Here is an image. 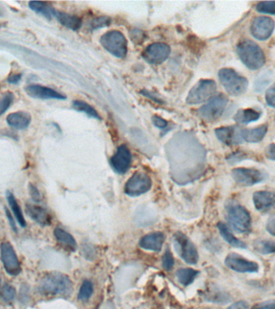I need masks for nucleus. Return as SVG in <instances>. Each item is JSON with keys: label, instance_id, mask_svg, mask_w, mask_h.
Listing matches in <instances>:
<instances>
[{"label": "nucleus", "instance_id": "obj_13", "mask_svg": "<svg viewBox=\"0 0 275 309\" xmlns=\"http://www.w3.org/2000/svg\"><path fill=\"white\" fill-rule=\"evenodd\" d=\"M274 29V22L269 17L259 16L255 18L250 26L252 36L259 40H266L270 38Z\"/></svg>", "mask_w": 275, "mask_h": 309}, {"label": "nucleus", "instance_id": "obj_5", "mask_svg": "<svg viewBox=\"0 0 275 309\" xmlns=\"http://www.w3.org/2000/svg\"><path fill=\"white\" fill-rule=\"evenodd\" d=\"M101 45L109 53L118 58H124L128 53V40L118 31H111L104 34L100 39Z\"/></svg>", "mask_w": 275, "mask_h": 309}, {"label": "nucleus", "instance_id": "obj_2", "mask_svg": "<svg viewBox=\"0 0 275 309\" xmlns=\"http://www.w3.org/2000/svg\"><path fill=\"white\" fill-rule=\"evenodd\" d=\"M237 53L242 63L249 70H259L265 64V54L255 42L243 39L237 45Z\"/></svg>", "mask_w": 275, "mask_h": 309}, {"label": "nucleus", "instance_id": "obj_16", "mask_svg": "<svg viewBox=\"0 0 275 309\" xmlns=\"http://www.w3.org/2000/svg\"><path fill=\"white\" fill-rule=\"evenodd\" d=\"M243 128L238 126H230L217 128L215 131L217 139L226 145H237L244 142L242 138Z\"/></svg>", "mask_w": 275, "mask_h": 309}, {"label": "nucleus", "instance_id": "obj_25", "mask_svg": "<svg viewBox=\"0 0 275 309\" xmlns=\"http://www.w3.org/2000/svg\"><path fill=\"white\" fill-rule=\"evenodd\" d=\"M260 116L261 113L259 111H255L253 109H245L240 110L236 113L234 120L238 123L248 124L259 120Z\"/></svg>", "mask_w": 275, "mask_h": 309}, {"label": "nucleus", "instance_id": "obj_46", "mask_svg": "<svg viewBox=\"0 0 275 309\" xmlns=\"http://www.w3.org/2000/svg\"><path fill=\"white\" fill-rule=\"evenodd\" d=\"M265 154H266V156L268 159L275 160V143L269 145L266 148Z\"/></svg>", "mask_w": 275, "mask_h": 309}, {"label": "nucleus", "instance_id": "obj_48", "mask_svg": "<svg viewBox=\"0 0 275 309\" xmlns=\"http://www.w3.org/2000/svg\"><path fill=\"white\" fill-rule=\"evenodd\" d=\"M21 77H22V74H13L8 77V81L11 84H17L20 81Z\"/></svg>", "mask_w": 275, "mask_h": 309}, {"label": "nucleus", "instance_id": "obj_21", "mask_svg": "<svg viewBox=\"0 0 275 309\" xmlns=\"http://www.w3.org/2000/svg\"><path fill=\"white\" fill-rule=\"evenodd\" d=\"M53 16H54L63 26L70 28L71 30L77 31L81 28V19L76 15L56 11V9L53 8Z\"/></svg>", "mask_w": 275, "mask_h": 309}, {"label": "nucleus", "instance_id": "obj_14", "mask_svg": "<svg viewBox=\"0 0 275 309\" xmlns=\"http://www.w3.org/2000/svg\"><path fill=\"white\" fill-rule=\"evenodd\" d=\"M171 49L163 43L152 44L142 53L143 58L150 64L159 65L167 60L170 55Z\"/></svg>", "mask_w": 275, "mask_h": 309}, {"label": "nucleus", "instance_id": "obj_26", "mask_svg": "<svg viewBox=\"0 0 275 309\" xmlns=\"http://www.w3.org/2000/svg\"><path fill=\"white\" fill-rule=\"evenodd\" d=\"M7 199H8V204L11 207V211L13 212L17 221L19 222L21 227H26L27 223L25 219V216H24L20 206L17 202L13 193L9 191L7 192Z\"/></svg>", "mask_w": 275, "mask_h": 309}, {"label": "nucleus", "instance_id": "obj_39", "mask_svg": "<svg viewBox=\"0 0 275 309\" xmlns=\"http://www.w3.org/2000/svg\"><path fill=\"white\" fill-rule=\"evenodd\" d=\"M250 309H275V300L261 302L255 304Z\"/></svg>", "mask_w": 275, "mask_h": 309}, {"label": "nucleus", "instance_id": "obj_7", "mask_svg": "<svg viewBox=\"0 0 275 309\" xmlns=\"http://www.w3.org/2000/svg\"><path fill=\"white\" fill-rule=\"evenodd\" d=\"M217 91V84L213 80H201L190 90L187 98L189 105L200 104L211 99Z\"/></svg>", "mask_w": 275, "mask_h": 309}, {"label": "nucleus", "instance_id": "obj_12", "mask_svg": "<svg viewBox=\"0 0 275 309\" xmlns=\"http://www.w3.org/2000/svg\"><path fill=\"white\" fill-rule=\"evenodd\" d=\"M225 263L231 270L241 273H255L259 270L257 262L244 259L238 254H229L225 259Z\"/></svg>", "mask_w": 275, "mask_h": 309}, {"label": "nucleus", "instance_id": "obj_42", "mask_svg": "<svg viewBox=\"0 0 275 309\" xmlns=\"http://www.w3.org/2000/svg\"><path fill=\"white\" fill-rule=\"evenodd\" d=\"M83 253H84L86 259H93L95 257V251L90 244H86L83 245Z\"/></svg>", "mask_w": 275, "mask_h": 309}, {"label": "nucleus", "instance_id": "obj_23", "mask_svg": "<svg viewBox=\"0 0 275 309\" xmlns=\"http://www.w3.org/2000/svg\"><path fill=\"white\" fill-rule=\"evenodd\" d=\"M267 126L262 125L253 129H243L242 138L247 142H259L264 139L267 133Z\"/></svg>", "mask_w": 275, "mask_h": 309}, {"label": "nucleus", "instance_id": "obj_47", "mask_svg": "<svg viewBox=\"0 0 275 309\" xmlns=\"http://www.w3.org/2000/svg\"><path fill=\"white\" fill-rule=\"evenodd\" d=\"M4 210H5L6 217H8V221H9L11 229L15 232H17L16 225H15V220H14L13 217L11 215V212L9 211L8 208H6V207L4 208Z\"/></svg>", "mask_w": 275, "mask_h": 309}, {"label": "nucleus", "instance_id": "obj_37", "mask_svg": "<svg viewBox=\"0 0 275 309\" xmlns=\"http://www.w3.org/2000/svg\"><path fill=\"white\" fill-rule=\"evenodd\" d=\"M174 266V258L173 254L171 253L169 250L165 251L163 256V266L167 271H170Z\"/></svg>", "mask_w": 275, "mask_h": 309}, {"label": "nucleus", "instance_id": "obj_44", "mask_svg": "<svg viewBox=\"0 0 275 309\" xmlns=\"http://www.w3.org/2000/svg\"><path fill=\"white\" fill-rule=\"evenodd\" d=\"M152 121H153V123L155 124L157 128H161V129H164L167 126V121L159 116H154L153 118H152Z\"/></svg>", "mask_w": 275, "mask_h": 309}, {"label": "nucleus", "instance_id": "obj_29", "mask_svg": "<svg viewBox=\"0 0 275 309\" xmlns=\"http://www.w3.org/2000/svg\"><path fill=\"white\" fill-rule=\"evenodd\" d=\"M255 251L262 255L274 253L275 242L270 240H256L253 242Z\"/></svg>", "mask_w": 275, "mask_h": 309}, {"label": "nucleus", "instance_id": "obj_3", "mask_svg": "<svg viewBox=\"0 0 275 309\" xmlns=\"http://www.w3.org/2000/svg\"><path fill=\"white\" fill-rule=\"evenodd\" d=\"M228 221L232 228L239 233H249L252 227V220L249 212L235 201H229L226 205Z\"/></svg>", "mask_w": 275, "mask_h": 309}, {"label": "nucleus", "instance_id": "obj_22", "mask_svg": "<svg viewBox=\"0 0 275 309\" xmlns=\"http://www.w3.org/2000/svg\"><path fill=\"white\" fill-rule=\"evenodd\" d=\"M32 117L30 114L24 111L12 113L8 115L7 122L8 125L15 129L23 130L28 128L30 124Z\"/></svg>", "mask_w": 275, "mask_h": 309}, {"label": "nucleus", "instance_id": "obj_6", "mask_svg": "<svg viewBox=\"0 0 275 309\" xmlns=\"http://www.w3.org/2000/svg\"><path fill=\"white\" fill-rule=\"evenodd\" d=\"M174 246L181 259L188 264H197L199 255L197 248L185 234L177 232L173 237Z\"/></svg>", "mask_w": 275, "mask_h": 309}, {"label": "nucleus", "instance_id": "obj_8", "mask_svg": "<svg viewBox=\"0 0 275 309\" xmlns=\"http://www.w3.org/2000/svg\"><path fill=\"white\" fill-rule=\"evenodd\" d=\"M228 98L224 94L213 97L207 104L200 107L198 113L200 117L208 122L215 121L222 115L228 104Z\"/></svg>", "mask_w": 275, "mask_h": 309}, {"label": "nucleus", "instance_id": "obj_38", "mask_svg": "<svg viewBox=\"0 0 275 309\" xmlns=\"http://www.w3.org/2000/svg\"><path fill=\"white\" fill-rule=\"evenodd\" d=\"M266 100L268 105L275 108V85L268 89L266 94Z\"/></svg>", "mask_w": 275, "mask_h": 309}, {"label": "nucleus", "instance_id": "obj_28", "mask_svg": "<svg viewBox=\"0 0 275 309\" xmlns=\"http://www.w3.org/2000/svg\"><path fill=\"white\" fill-rule=\"evenodd\" d=\"M198 274L199 272L197 271L193 270L191 268H183V269L177 271L176 277L182 285L187 286L193 283Z\"/></svg>", "mask_w": 275, "mask_h": 309}, {"label": "nucleus", "instance_id": "obj_34", "mask_svg": "<svg viewBox=\"0 0 275 309\" xmlns=\"http://www.w3.org/2000/svg\"><path fill=\"white\" fill-rule=\"evenodd\" d=\"M257 11L262 13L275 15V1H264L258 4Z\"/></svg>", "mask_w": 275, "mask_h": 309}, {"label": "nucleus", "instance_id": "obj_15", "mask_svg": "<svg viewBox=\"0 0 275 309\" xmlns=\"http://www.w3.org/2000/svg\"><path fill=\"white\" fill-rule=\"evenodd\" d=\"M131 164V154L125 145H121L111 159V165L115 173L124 174Z\"/></svg>", "mask_w": 275, "mask_h": 309}, {"label": "nucleus", "instance_id": "obj_10", "mask_svg": "<svg viewBox=\"0 0 275 309\" xmlns=\"http://www.w3.org/2000/svg\"><path fill=\"white\" fill-rule=\"evenodd\" d=\"M0 255L6 272L10 276H18L20 273L21 266L15 250L10 242H5L1 244Z\"/></svg>", "mask_w": 275, "mask_h": 309}, {"label": "nucleus", "instance_id": "obj_1", "mask_svg": "<svg viewBox=\"0 0 275 309\" xmlns=\"http://www.w3.org/2000/svg\"><path fill=\"white\" fill-rule=\"evenodd\" d=\"M38 289L45 295L69 296L73 290V283L64 274L52 272L42 278Z\"/></svg>", "mask_w": 275, "mask_h": 309}, {"label": "nucleus", "instance_id": "obj_32", "mask_svg": "<svg viewBox=\"0 0 275 309\" xmlns=\"http://www.w3.org/2000/svg\"><path fill=\"white\" fill-rule=\"evenodd\" d=\"M16 296V291L12 285L6 283L0 287V297L4 302H11Z\"/></svg>", "mask_w": 275, "mask_h": 309}, {"label": "nucleus", "instance_id": "obj_36", "mask_svg": "<svg viewBox=\"0 0 275 309\" xmlns=\"http://www.w3.org/2000/svg\"><path fill=\"white\" fill-rule=\"evenodd\" d=\"M110 23H111V19L108 18V17H99V18H96V19H93L91 23H90V26L93 29H96V28L107 26V25H110Z\"/></svg>", "mask_w": 275, "mask_h": 309}, {"label": "nucleus", "instance_id": "obj_30", "mask_svg": "<svg viewBox=\"0 0 275 309\" xmlns=\"http://www.w3.org/2000/svg\"><path fill=\"white\" fill-rule=\"evenodd\" d=\"M29 8L32 11H36V13L44 15L48 19H51L53 17V8H51L45 3L32 1V2H29Z\"/></svg>", "mask_w": 275, "mask_h": 309}, {"label": "nucleus", "instance_id": "obj_45", "mask_svg": "<svg viewBox=\"0 0 275 309\" xmlns=\"http://www.w3.org/2000/svg\"><path fill=\"white\" fill-rule=\"evenodd\" d=\"M227 309H250V307H249V304H248L247 302L241 300V301L234 303V304L229 306Z\"/></svg>", "mask_w": 275, "mask_h": 309}, {"label": "nucleus", "instance_id": "obj_43", "mask_svg": "<svg viewBox=\"0 0 275 309\" xmlns=\"http://www.w3.org/2000/svg\"><path fill=\"white\" fill-rule=\"evenodd\" d=\"M266 230L269 234L275 237V214L270 216L266 223Z\"/></svg>", "mask_w": 275, "mask_h": 309}, {"label": "nucleus", "instance_id": "obj_35", "mask_svg": "<svg viewBox=\"0 0 275 309\" xmlns=\"http://www.w3.org/2000/svg\"><path fill=\"white\" fill-rule=\"evenodd\" d=\"M13 101V94L11 93H7L0 100V116L8 111L11 103Z\"/></svg>", "mask_w": 275, "mask_h": 309}, {"label": "nucleus", "instance_id": "obj_27", "mask_svg": "<svg viewBox=\"0 0 275 309\" xmlns=\"http://www.w3.org/2000/svg\"><path fill=\"white\" fill-rule=\"evenodd\" d=\"M54 236L60 243L66 245L68 248H71L72 250H75L77 248V242L74 238L63 229L59 227L55 229Z\"/></svg>", "mask_w": 275, "mask_h": 309}, {"label": "nucleus", "instance_id": "obj_4", "mask_svg": "<svg viewBox=\"0 0 275 309\" xmlns=\"http://www.w3.org/2000/svg\"><path fill=\"white\" fill-rule=\"evenodd\" d=\"M218 76L223 87L230 95H242L247 90V79L239 75L232 69H222L220 70Z\"/></svg>", "mask_w": 275, "mask_h": 309}, {"label": "nucleus", "instance_id": "obj_19", "mask_svg": "<svg viewBox=\"0 0 275 309\" xmlns=\"http://www.w3.org/2000/svg\"><path fill=\"white\" fill-rule=\"evenodd\" d=\"M26 212L27 214L39 225L45 226L50 225L52 223V217L49 212L41 206L27 204Z\"/></svg>", "mask_w": 275, "mask_h": 309}, {"label": "nucleus", "instance_id": "obj_20", "mask_svg": "<svg viewBox=\"0 0 275 309\" xmlns=\"http://www.w3.org/2000/svg\"><path fill=\"white\" fill-rule=\"evenodd\" d=\"M253 200L256 210L266 211L275 204V194L268 191L256 192L253 194Z\"/></svg>", "mask_w": 275, "mask_h": 309}, {"label": "nucleus", "instance_id": "obj_40", "mask_svg": "<svg viewBox=\"0 0 275 309\" xmlns=\"http://www.w3.org/2000/svg\"><path fill=\"white\" fill-rule=\"evenodd\" d=\"M29 298V287L28 285L24 284L21 286L20 292H19V300L22 303H27Z\"/></svg>", "mask_w": 275, "mask_h": 309}, {"label": "nucleus", "instance_id": "obj_33", "mask_svg": "<svg viewBox=\"0 0 275 309\" xmlns=\"http://www.w3.org/2000/svg\"><path fill=\"white\" fill-rule=\"evenodd\" d=\"M93 293H94V287L91 282L84 280L79 291L78 299L82 301H87L91 297Z\"/></svg>", "mask_w": 275, "mask_h": 309}, {"label": "nucleus", "instance_id": "obj_31", "mask_svg": "<svg viewBox=\"0 0 275 309\" xmlns=\"http://www.w3.org/2000/svg\"><path fill=\"white\" fill-rule=\"evenodd\" d=\"M73 107L75 109L76 111L84 113L89 117L96 118V119H101L99 114L96 111L95 109L89 105L88 103L83 101H74L73 102Z\"/></svg>", "mask_w": 275, "mask_h": 309}, {"label": "nucleus", "instance_id": "obj_41", "mask_svg": "<svg viewBox=\"0 0 275 309\" xmlns=\"http://www.w3.org/2000/svg\"><path fill=\"white\" fill-rule=\"evenodd\" d=\"M28 189H29L31 197L33 199V201H36V202L40 201L41 196H40V193H39V190H37V188L34 186L33 184H30Z\"/></svg>", "mask_w": 275, "mask_h": 309}, {"label": "nucleus", "instance_id": "obj_17", "mask_svg": "<svg viewBox=\"0 0 275 309\" xmlns=\"http://www.w3.org/2000/svg\"><path fill=\"white\" fill-rule=\"evenodd\" d=\"M25 92L33 98L38 99H66V96L62 95L53 89L42 87L39 85H30L25 88Z\"/></svg>", "mask_w": 275, "mask_h": 309}, {"label": "nucleus", "instance_id": "obj_24", "mask_svg": "<svg viewBox=\"0 0 275 309\" xmlns=\"http://www.w3.org/2000/svg\"><path fill=\"white\" fill-rule=\"evenodd\" d=\"M217 228L219 230L220 234L224 239L228 242L229 245H232L234 248H241L244 249L246 248V244L242 242L241 240L238 239L236 237L234 236V234L229 231V229L224 223L220 222L217 224Z\"/></svg>", "mask_w": 275, "mask_h": 309}, {"label": "nucleus", "instance_id": "obj_9", "mask_svg": "<svg viewBox=\"0 0 275 309\" xmlns=\"http://www.w3.org/2000/svg\"><path fill=\"white\" fill-rule=\"evenodd\" d=\"M152 188V180L143 173H135L126 182L124 192L130 197H138L149 191Z\"/></svg>", "mask_w": 275, "mask_h": 309}, {"label": "nucleus", "instance_id": "obj_11", "mask_svg": "<svg viewBox=\"0 0 275 309\" xmlns=\"http://www.w3.org/2000/svg\"><path fill=\"white\" fill-rule=\"evenodd\" d=\"M232 176L236 183L244 187L255 186L265 180V175L261 171L247 168L234 169Z\"/></svg>", "mask_w": 275, "mask_h": 309}, {"label": "nucleus", "instance_id": "obj_18", "mask_svg": "<svg viewBox=\"0 0 275 309\" xmlns=\"http://www.w3.org/2000/svg\"><path fill=\"white\" fill-rule=\"evenodd\" d=\"M164 234L162 232H154L146 234L142 237L139 241V246L142 249L147 251H161L163 242H164Z\"/></svg>", "mask_w": 275, "mask_h": 309}]
</instances>
